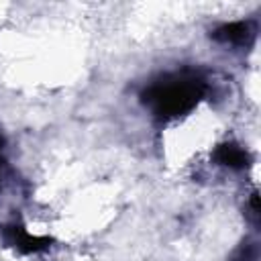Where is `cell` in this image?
Wrapping results in <instances>:
<instances>
[{
    "instance_id": "obj_3",
    "label": "cell",
    "mask_w": 261,
    "mask_h": 261,
    "mask_svg": "<svg viewBox=\"0 0 261 261\" xmlns=\"http://www.w3.org/2000/svg\"><path fill=\"white\" fill-rule=\"evenodd\" d=\"M4 239L10 247H14L20 253H37L49 247V239L45 237H35L22 226H8L4 230Z\"/></svg>"
},
{
    "instance_id": "obj_1",
    "label": "cell",
    "mask_w": 261,
    "mask_h": 261,
    "mask_svg": "<svg viewBox=\"0 0 261 261\" xmlns=\"http://www.w3.org/2000/svg\"><path fill=\"white\" fill-rule=\"evenodd\" d=\"M206 94V82L198 73H179L151 84L143 92V102L157 118H175L190 112Z\"/></svg>"
},
{
    "instance_id": "obj_6",
    "label": "cell",
    "mask_w": 261,
    "mask_h": 261,
    "mask_svg": "<svg viewBox=\"0 0 261 261\" xmlns=\"http://www.w3.org/2000/svg\"><path fill=\"white\" fill-rule=\"evenodd\" d=\"M2 147H4V139L0 137V151H2Z\"/></svg>"
},
{
    "instance_id": "obj_5",
    "label": "cell",
    "mask_w": 261,
    "mask_h": 261,
    "mask_svg": "<svg viewBox=\"0 0 261 261\" xmlns=\"http://www.w3.org/2000/svg\"><path fill=\"white\" fill-rule=\"evenodd\" d=\"M259 257V251H257V245L255 243H245L232 257V261H257Z\"/></svg>"
},
{
    "instance_id": "obj_2",
    "label": "cell",
    "mask_w": 261,
    "mask_h": 261,
    "mask_svg": "<svg viewBox=\"0 0 261 261\" xmlns=\"http://www.w3.org/2000/svg\"><path fill=\"white\" fill-rule=\"evenodd\" d=\"M212 39L218 41V43H224V45L243 47V45H249V43L255 39V27H253V22H249V20L226 22V24H220V27L212 33Z\"/></svg>"
},
{
    "instance_id": "obj_4",
    "label": "cell",
    "mask_w": 261,
    "mask_h": 261,
    "mask_svg": "<svg viewBox=\"0 0 261 261\" xmlns=\"http://www.w3.org/2000/svg\"><path fill=\"white\" fill-rule=\"evenodd\" d=\"M214 161L230 169H243L249 165V153L234 143H224L214 151Z\"/></svg>"
}]
</instances>
